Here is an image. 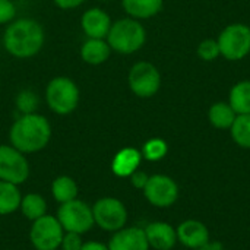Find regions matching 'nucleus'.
<instances>
[{
    "instance_id": "1",
    "label": "nucleus",
    "mask_w": 250,
    "mask_h": 250,
    "mask_svg": "<svg viewBox=\"0 0 250 250\" xmlns=\"http://www.w3.org/2000/svg\"><path fill=\"white\" fill-rule=\"evenodd\" d=\"M3 47L15 59H31L45 42L44 28L31 18L13 19L3 32Z\"/></svg>"
},
{
    "instance_id": "2",
    "label": "nucleus",
    "mask_w": 250,
    "mask_h": 250,
    "mask_svg": "<svg viewBox=\"0 0 250 250\" xmlns=\"http://www.w3.org/2000/svg\"><path fill=\"white\" fill-rule=\"evenodd\" d=\"M51 138V126L47 117L31 113L15 120L9 130L10 145L22 154H34L44 149Z\"/></svg>"
},
{
    "instance_id": "3",
    "label": "nucleus",
    "mask_w": 250,
    "mask_h": 250,
    "mask_svg": "<svg viewBox=\"0 0 250 250\" xmlns=\"http://www.w3.org/2000/svg\"><path fill=\"white\" fill-rule=\"evenodd\" d=\"M105 40L113 51L120 54H133L144 47L146 41V31L138 19L123 18L111 23Z\"/></svg>"
},
{
    "instance_id": "4",
    "label": "nucleus",
    "mask_w": 250,
    "mask_h": 250,
    "mask_svg": "<svg viewBox=\"0 0 250 250\" xmlns=\"http://www.w3.org/2000/svg\"><path fill=\"white\" fill-rule=\"evenodd\" d=\"M81 92L75 81L67 76H56L45 86V101L50 110L59 116H67L76 110Z\"/></svg>"
},
{
    "instance_id": "5",
    "label": "nucleus",
    "mask_w": 250,
    "mask_h": 250,
    "mask_svg": "<svg viewBox=\"0 0 250 250\" xmlns=\"http://www.w3.org/2000/svg\"><path fill=\"white\" fill-rule=\"evenodd\" d=\"M57 220L66 233H78V234L88 233L95 224L92 208L79 199L60 204L57 209Z\"/></svg>"
},
{
    "instance_id": "6",
    "label": "nucleus",
    "mask_w": 250,
    "mask_h": 250,
    "mask_svg": "<svg viewBox=\"0 0 250 250\" xmlns=\"http://www.w3.org/2000/svg\"><path fill=\"white\" fill-rule=\"evenodd\" d=\"M217 42L223 57L230 62L242 60L250 53V26L231 23L221 31Z\"/></svg>"
},
{
    "instance_id": "7",
    "label": "nucleus",
    "mask_w": 250,
    "mask_h": 250,
    "mask_svg": "<svg viewBox=\"0 0 250 250\" xmlns=\"http://www.w3.org/2000/svg\"><path fill=\"white\" fill-rule=\"evenodd\" d=\"M127 82L130 91L139 98L154 97L161 86L160 70L149 62L135 63L127 75Z\"/></svg>"
},
{
    "instance_id": "8",
    "label": "nucleus",
    "mask_w": 250,
    "mask_h": 250,
    "mask_svg": "<svg viewBox=\"0 0 250 250\" xmlns=\"http://www.w3.org/2000/svg\"><path fill=\"white\" fill-rule=\"evenodd\" d=\"M64 230L57 217L44 215L32 221L29 240L37 250H57L62 246Z\"/></svg>"
},
{
    "instance_id": "9",
    "label": "nucleus",
    "mask_w": 250,
    "mask_h": 250,
    "mask_svg": "<svg viewBox=\"0 0 250 250\" xmlns=\"http://www.w3.org/2000/svg\"><path fill=\"white\" fill-rule=\"evenodd\" d=\"M94 223L104 231H119L127 221V211L122 201L116 198H103L92 207Z\"/></svg>"
},
{
    "instance_id": "10",
    "label": "nucleus",
    "mask_w": 250,
    "mask_h": 250,
    "mask_svg": "<svg viewBox=\"0 0 250 250\" xmlns=\"http://www.w3.org/2000/svg\"><path fill=\"white\" fill-rule=\"evenodd\" d=\"M29 176V164L25 154L12 145H0V180L13 185L23 183Z\"/></svg>"
},
{
    "instance_id": "11",
    "label": "nucleus",
    "mask_w": 250,
    "mask_h": 250,
    "mask_svg": "<svg viewBox=\"0 0 250 250\" xmlns=\"http://www.w3.org/2000/svg\"><path fill=\"white\" fill-rule=\"evenodd\" d=\"M144 195L148 202L157 208H168L179 198V188L176 182L164 174L151 176L144 188Z\"/></svg>"
},
{
    "instance_id": "12",
    "label": "nucleus",
    "mask_w": 250,
    "mask_h": 250,
    "mask_svg": "<svg viewBox=\"0 0 250 250\" xmlns=\"http://www.w3.org/2000/svg\"><path fill=\"white\" fill-rule=\"evenodd\" d=\"M111 18L108 13L100 7H91L82 13L81 28L86 38H107L111 28Z\"/></svg>"
},
{
    "instance_id": "13",
    "label": "nucleus",
    "mask_w": 250,
    "mask_h": 250,
    "mask_svg": "<svg viewBox=\"0 0 250 250\" xmlns=\"http://www.w3.org/2000/svg\"><path fill=\"white\" fill-rule=\"evenodd\" d=\"M108 250H149L145 230L139 227H123L110 239Z\"/></svg>"
},
{
    "instance_id": "14",
    "label": "nucleus",
    "mask_w": 250,
    "mask_h": 250,
    "mask_svg": "<svg viewBox=\"0 0 250 250\" xmlns=\"http://www.w3.org/2000/svg\"><path fill=\"white\" fill-rule=\"evenodd\" d=\"M177 240L190 249H199L209 242V231L205 224L196 220H188L182 223L177 230Z\"/></svg>"
},
{
    "instance_id": "15",
    "label": "nucleus",
    "mask_w": 250,
    "mask_h": 250,
    "mask_svg": "<svg viewBox=\"0 0 250 250\" xmlns=\"http://www.w3.org/2000/svg\"><path fill=\"white\" fill-rule=\"evenodd\" d=\"M145 236L149 248L155 250H170L177 242L176 230L167 223H151L145 229Z\"/></svg>"
},
{
    "instance_id": "16",
    "label": "nucleus",
    "mask_w": 250,
    "mask_h": 250,
    "mask_svg": "<svg viewBox=\"0 0 250 250\" xmlns=\"http://www.w3.org/2000/svg\"><path fill=\"white\" fill-rule=\"evenodd\" d=\"M142 161V154L136 148L120 149L111 163V170L117 177H130L139 167Z\"/></svg>"
},
{
    "instance_id": "17",
    "label": "nucleus",
    "mask_w": 250,
    "mask_h": 250,
    "mask_svg": "<svg viewBox=\"0 0 250 250\" xmlns=\"http://www.w3.org/2000/svg\"><path fill=\"white\" fill-rule=\"evenodd\" d=\"M111 48L104 38H86L81 47V59L91 66L103 64L108 60Z\"/></svg>"
},
{
    "instance_id": "18",
    "label": "nucleus",
    "mask_w": 250,
    "mask_h": 250,
    "mask_svg": "<svg viewBox=\"0 0 250 250\" xmlns=\"http://www.w3.org/2000/svg\"><path fill=\"white\" fill-rule=\"evenodd\" d=\"M122 6L129 18L149 19L163 9V0H122Z\"/></svg>"
},
{
    "instance_id": "19",
    "label": "nucleus",
    "mask_w": 250,
    "mask_h": 250,
    "mask_svg": "<svg viewBox=\"0 0 250 250\" xmlns=\"http://www.w3.org/2000/svg\"><path fill=\"white\" fill-rule=\"evenodd\" d=\"M208 117H209V122L214 127L226 130V129H230L233 126L237 114L229 103L220 101V103H215L211 105V108L208 111Z\"/></svg>"
},
{
    "instance_id": "20",
    "label": "nucleus",
    "mask_w": 250,
    "mask_h": 250,
    "mask_svg": "<svg viewBox=\"0 0 250 250\" xmlns=\"http://www.w3.org/2000/svg\"><path fill=\"white\" fill-rule=\"evenodd\" d=\"M21 192L18 185L0 180V215L15 212L21 207Z\"/></svg>"
},
{
    "instance_id": "21",
    "label": "nucleus",
    "mask_w": 250,
    "mask_h": 250,
    "mask_svg": "<svg viewBox=\"0 0 250 250\" xmlns=\"http://www.w3.org/2000/svg\"><path fill=\"white\" fill-rule=\"evenodd\" d=\"M229 104L236 114H250V81L237 82L231 88Z\"/></svg>"
},
{
    "instance_id": "22",
    "label": "nucleus",
    "mask_w": 250,
    "mask_h": 250,
    "mask_svg": "<svg viewBox=\"0 0 250 250\" xmlns=\"http://www.w3.org/2000/svg\"><path fill=\"white\" fill-rule=\"evenodd\" d=\"M51 193H53V198L56 199V202L64 204V202L76 199L78 186L72 177L60 176V177L54 179V182L51 185Z\"/></svg>"
},
{
    "instance_id": "23",
    "label": "nucleus",
    "mask_w": 250,
    "mask_h": 250,
    "mask_svg": "<svg viewBox=\"0 0 250 250\" xmlns=\"http://www.w3.org/2000/svg\"><path fill=\"white\" fill-rule=\"evenodd\" d=\"M19 208H21L22 214L31 221H35L47 214V204H45L44 198L38 193L25 195L21 201Z\"/></svg>"
},
{
    "instance_id": "24",
    "label": "nucleus",
    "mask_w": 250,
    "mask_h": 250,
    "mask_svg": "<svg viewBox=\"0 0 250 250\" xmlns=\"http://www.w3.org/2000/svg\"><path fill=\"white\" fill-rule=\"evenodd\" d=\"M230 129L233 141L239 146L250 149V114H237Z\"/></svg>"
},
{
    "instance_id": "25",
    "label": "nucleus",
    "mask_w": 250,
    "mask_h": 250,
    "mask_svg": "<svg viewBox=\"0 0 250 250\" xmlns=\"http://www.w3.org/2000/svg\"><path fill=\"white\" fill-rule=\"evenodd\" d=\"M167 151H168V146L164 139L152 138L145 142L141 154H142V158H145L148 161H160L167 155Z\"/></svg>"
},
{
    "instance_id": "26",
    "label": "nucleus",
    "mask_w": 250,
    "mask_h": 250,
    "mask_svg": "<svg viewBox=\"0 0 250 250\" xmlns=\"http://www.w3.org/2000/svg\"><path fill=\"white\" fill-rule=\"evenodd\" d=\"M16 110L22 114H31V113H35L37 108H38V104H40V100H38V95L31 91V89H23L18 94L16 97Z\"/></svg>"
},
{
    "instance_id": "27",
    "label": "nucleus",
    "mask_w": 250,
    "mask_h": 250,
    "mask_svg": "<svg viewBox=\"0 0 250 250\" xmlns=\"http://www.w3.org/2000/svg\"><path fill=\"white\" fill-rule=\"evenodd\" d=\"M198 56L205 62H214L220 56V47L215 40H205L198 45Z\"/></svg>"
},
{
    "instance_id": "28",
    "label": "nucleus",
    "mask_w": 250,
    "mask_h": 250,
    "mask_svg": "<svg viewBox=\"0 0 250 250\" xmlns=\"http://www.w3.org/2000/svg\"><path fill=\"white\" fill-rule=\"evenodd\" d=\"M16 16V6L12 0H0V25L10 23Z\"/></svg>"
},
{
    "instance_id": "29",
    "label": "nucleus",
    "mask_w": 250,
    "mask_h": 250,
    "mask_svg": "<svg viewBox=\"0 0 250 250\" xmlns=\"http://www.w3.org/2000/svg\"><path fill=\"white\" fill-rule=\"evenodd\" d=\"M82 234L78 233H66L62 240V249L63 250H81L83 242H82Z\"/></svg>"
},
{
    "instance_id": "30",
    "label": "nucleus",
    "mask_w": 250,
    "mask_h": 250,
    "mask_svg": "<svg viewBox=\"0 0 250 250\" xmlns=\"http://www.w3.org/2000/svg\"><path fill=\"white\" fill-rule=\"evenodd\" d=\"M148 176H146V173H144V171H139V170H136L132 176H130V182H132V185L136 188V189H144L145 188V185H146V182H148Z\"/></svg>"
},
{
    "instance_id": "31",
    "label": "nucleus",
    "mask_w": 250,
    "mask_h": 250,
    "mask_svg": "<svg viewBox=\"0 0 250 250\" xmlns=\"http://www.w3.org/2000/svg\"><path fill=\"white\" fill-rule=\"evenodd\" d=\"M54 4L60 9H76L79 7L85 0H53Z\"/></svg>"
},
{
    "instance_id": "32",
    "label": "nucleus",
    "mask_w": 250,
    "mask_h": 250,
    "mask_svg": "<svg viewBox=\"0 0 250 250\" xmlns=\"http://www.w3.org/2000/svg\"><path fill=\"white\" fill-rule=\"evenodd\" d=\"M81 250H108V246L100 242H86L82 245Z\"/></svg>"
},
{
    "instance_id": "33",
    "label": "nucleus",
    "mask_w": 250,
    "mask_h": 250,
    "mask_svg": "<svg viewBox=\"0 0 250 250\" xmlns=\"http://www.w3.org/2000/svg\"><path fill=\"white\" fill-rule=\"evenodd\" d=\"M196 250H226L224 249V246L220 243V242H208L207 245H204L202 248H199V249Z\"/></svg>"
},
{
    "instance_id": "34",
    "label": "nucleus",
    "mask_w": 250,
    "mask_h": 250,
    "mask_svg": "<svg viewBox=\"0 0 250 250\" xmlns=\"http://www.w3.org/2000/svg\"><path fill=\"white\" fill-rule=\"evenodd\" d=\"M100 1H111V0H100Z\"/></svg>"
},
{
    "instance_id": "35",
    "label": "nucleus",
    "mask_w": 250,
    "mask_h": 250,
    "mask_svg": "<svg viewBox=\"0 0 250 250\" xmlns=\"http://www.w3.org/2000/svg\"><path fill=\"white\" fill-rule=\"evenodd\" d=\"M62 250H63V249H62Z\"/></svg>"
}]
</instances>
